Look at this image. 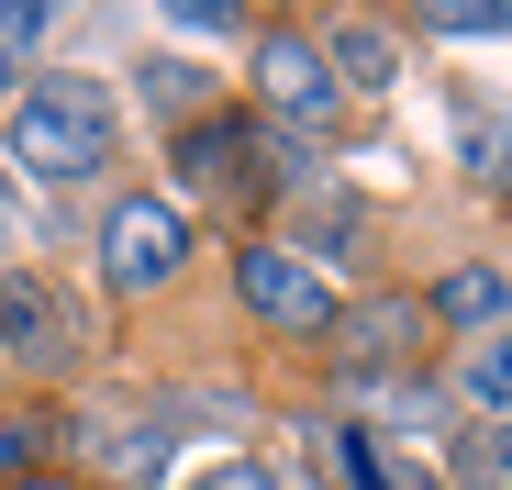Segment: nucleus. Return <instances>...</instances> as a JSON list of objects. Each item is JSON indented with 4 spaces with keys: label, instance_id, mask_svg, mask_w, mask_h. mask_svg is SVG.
I'll list each match as a JSON object with an SVG mask.
<instances>
[{
    "label": "nucleus",
    "instance_id": "1",
    "mask_svg": "<svg viewBox=\"0 0 512 490\" xmlns=\"http://www.w3.org/2000/svg\"><path fill=\"white\" fill-rule=\"evenodd\" d=\"M112 101H101V78H34V90L12 101V168L34 190H78V179H101L112 168Z\"/></svg>",
    "mask_w": 512,
    "mask_h": 490
},
{
    "label": "nucleus",
    "instance_id": "2",
    "mask_svg": "<svg viewBox=\"0 0 512 490\" xmlns=\"http://www.w3.org/2000/svg\"><path fill=\"white\" fill-rule=\"evenodd\" d=\"M234 290H245L256 323H279V335H334V323H346L323 257H301V245H234Z\"/></svg>",
    "mask_w": 512,
    "mask_h": 490
},
{
    "label": "nucleus",
    "instance_id": "3",
    "mask_svg": "<svg viewBox=\"0 0 512 490\" xmlns=\"http://www.w3.org/2000/svg\"><path fill=\"white\" fill-rule=\"evenodd\" d=\"M190 268V212L179 201H112L101 223V279L112 290H167Z\"/></svg>",
    "mask_w": 512,
    "mask_h": 490
},
{
    "label": "nucleus",
    "instance_id": "4",
    "mask_svg": "<svg viewBox=\"0 0 512 490\" xmlns=\"http://www.w3.org/2000/svg\"><path fill=\"white\" fill-rule=\"evenodd\" d=\"M256 101H268V123L301 145L334 123V56L312 34H256Z\"/></svg>",
    "mask_w": 512,
    "mask_h": 490
},
{
    "label": "nucleus",
    "instance_id": "5",
    "mask_svg": "<svg viewBox=\"0 0 512 490\" xmlns=\"http://www.w3.org/2000/svg\"><path fill=\"white\" fill-rule=\"evenodd\" d=\"M256 156H268L256 123H190V134H179V168H190V190H212V201H268V190H279V168H256Z\"/></svg>",
    "mask_w": 512,
    "mask_h": 490
},
{
    "label": "nucleus",
    "instance_id": "6",
    "mask_svg": "<svg viewBox=\"0 0 512 490\" xmlns=\"http://www.w3.org/2000/svg\"><path fill=\"white\" fill-rule=\"evenodd\" d=\"M412 346H423V301H401V290H379V301H346V323H334V357H346L357 379L401 368Z\"/></svg>",
    "mask_w": 512,
    "mask_h": 490
},
{
    "label": "nucleus",
    "instance_id": "7",
    "mask_svg": "<svg viewBox=\"0 0 512 490\" xmlns=\"http://www.w3.org/2000/svg\"><path fill=\"white\" fill-rule=\"evenodd\" d=\"M167 457H179V435H167V424H112V435H101V468H112L123 490H156Z\"/></svg>",
    "mask_w": 512,
    "mask_h": 490
},
{
    "label": "nucleus",
    "instance_id": "8",
    "mask_svg": "<svg viewBox=\"0 0 512 490\" xmlns=\"http://www.w3.org/2000/svg\"><path fill=\"white\" fill-rule=\"evenodd\" d=\"M501 301H512V268H457V279L435 290V312L468 323V335H501Z\"/></svg>",
    "mask_w": 512,
    "mask_h": 490
},
{
    "label": "nucleus",
    "instance_id": "9",
    "mask_svg": "<svg viewBox=\"0 0 512 490\" xmlns=\"http://www.w3.org/2000/svg\"><path fill=\"white\" fill-rule=\"evenodd\" d=\"M45 0H0V90H23V78H34V45H45Z\"/></svg>",
    "mask_w": 512,
    "mask_h": 490
},
{
    "label": "nucleus",
    "instance_id": "10",
    "mask_svg": "<svg viewBox=\"0 0 512 490\" xmlns=\"http://www.w3.org/2000/svg\"><path fill=\"white\" fill-rule=\"evenodd\" d=\"M312 446H323V468H334V479H346V490H390V457H379V446H368L357 424H323Z\"/></svg>",
    "mask_w": 512,
    "mask_h": 490
},
{
    "label": "nucleus",
    "instance_id": "11",
    "mask_svg": "<svg viewBox=\"0 0 512 490\" xmlns=\"http://www.w3.org/2000/svg\"><path fill=\"white\" fill-rule=\"evenodd\" d=\"M334 67H346V90H390V34L379 23H334Z\"/></svg>",
    "mask_w": 512,
    "mask_h": 490
},
{
    "label": "nucleus",
    "instance_id": "12",
    "mask_svg": "<svg viewBox=\"0 0 512 490\" xmlns=\"http://www.w3.org/2000/svg\"><path fill=\"white\" fill-rule=\"evenodd\" d=\"M457 156H468L479 179H512V123H490L479 101H457Z\"/></svg>",
    "mask_w": 512,
    "mask_h": 490
},
{
    "label": "nucleus",
    "instance_id": "13",
    "mask_svg": "<svg viewBox=\"0 0 512 490\" xmlns=\"http://www.w3.org/2000/svg\"><path fill=\"white\" fill-rule=\"evenodd\" d=\"M468 401L512 413V335H479V346H468Z\"/></svg>",
    "mask_w": 512,
    "mask_h": 490
},
{
    "label": "nucleus",
    "instance_id": "14",
    "mask_svg": "<svg viewBox=\"0 0 512 490\" xmlns=\"http://www.w3.org/2000/svg\"><path fill=\"white\" fill-rule=\"evenodd\" d=\"M423 34H457V45H490V34H512V12H423Z\"/></svg>",
    "mask_w": 512,
    "mask_h": 490
},
{
    "label": "nucleus",
    "instance_id": "15",
    "mask_svg": "<svg viewBox=\"0 0 512 490\" xmlns=\"http://www.w3.org/2000/svg\"><path fill=\"white\" fill-rule=\"evenodd\" d=\"M167 34H201L212 45V34H234V12H223V0H167Z\"/></svg>",
    "mask_w": 512,
    "mask_h": 490
},
{
    "label": "nucleus",
    "instance_id": "16",
    "mask_svg": "<svg viewBox=\"0 0 512 490\" xmlns=\"http://www.w3.org/2000/svg\"><path fill=\"white\" fill-rule=\"evenodd\" d=\"M34 446H45V424H0V490H23V468H34Z\"/></svg>",
    "mask_w": 512,
    "mask_h": 490
},
{
    "label": "nucleus",
    "instance_id": "17",
    "mask_svg": "<svg viewBox=\"0 0 512 490\" xmlns=\"http://www.w3.org/2000/svg\"><path fill=\"white\" fill-rule=\"evenodd\" d=\"M201 490H279V479H268V468H245V457H234V468H212Z\"/></svg>",
    "mask_w": 512,
    "mask_h": 490
},
{
    "label": "nucleus",
    "instance_id": "18",
    "mask_svg": "<svg viewBox=\"0 0 512 490\" xmlns=\"http://www.w3.org/2000/svg\"><path fill=\"white\" fill-rule=\"evenodd\" d=\"M0 357H12V323H0Z\"/></svg>",
    "mask_w": 512,
    "mask_h": 490
},
{
    "label": "nucleus",
    "instance_id": "19",
    "mask_svg": "<svg viewBox=\"0 0 512 490\" xmlns=\"http://www.w3.org/2000/svg\"><path fill=\"white\" fill-rule=\"evenodd\" d=\"M23 490H45V479H23Z\"/></svg>",
    "mask_w": 512,
    "mask_h": 490
}]
</instances>
